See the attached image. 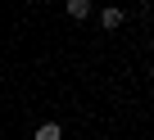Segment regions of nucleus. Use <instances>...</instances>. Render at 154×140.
Instances as JSON below:
<instances>
[{
    "instance_id": "obj_1",
    "label": "nucleus",
    "mask_w": 154,
    "mask_h": 140,
    "mask_svg": "<svg viewBox=\"0 0 154 140\" xmlns=\"http://www.w3.org/2000/svg\"><path fill=\"white\" fill-rule=\"evenodd\" d=\"M100 27H104V32H118V27H122V9H113V5H109V9L100 14Z\"/></svg>"
},
{
    "instance_id": "obj_2",
    "label": "nucleus",
    "mask_w": 154,
    "mask_h": 140,
    "mask_svg": "<svg viewBox=\"0 0 154 140\" xmlns=\"http://www.w3.org/2000/svg\"><path fill=\"white\" fill-rule=\"evenodd\" d=\"M63 131H59V122H41L36 127V140H59Z\"/></svg>"
},
{
    "instance_id": "obj_3",
    "label": "nucleus",
    "mask_w": 154,
    "mask_h": 140,
    "mask_svg": "<svg viewBox=\"0 0 154 140\" xmlns=\"http://www.w3.org/2000/svg\"><path fill=\"white\" fill-rule=\"evenodd\" d=\"M68 14H72V18H86V14H91V0H68Z\"/></svg>"
},
{
    "instance_id": "obj_4",
    "label": "nucleus",
    "mask_w": 154,
    "mask_h": 140,
    "mask_svg": "<svg viewBox=\"0 0 154 140\" xmlns=\"http://www.w3.org/2000/svg\"><path fill=\"white\" fill-rule=\"evenodd\" d=\"M149 54H154V41H149Z\"/></svg>"
}]
</instances>
